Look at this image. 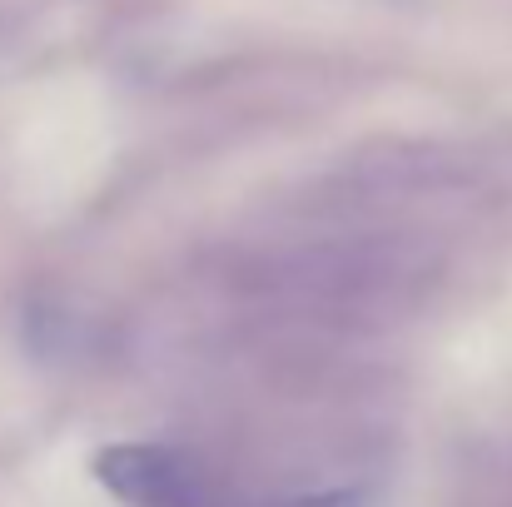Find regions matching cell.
Here are the masks:
<instances>
[{
	"instance_id": "obj_1",
	"label": "cell",
	"mask_w": 512,
	"mask_h": 507,
	"mask_svg": "<svg viewBox=\"0 0 512 507\" xmlns=\"http://www.w3.org/2000/svg\"><path fill=\"white\" fill-rule=\"evenodd\" d=\"M95 478L130 507H194V468L160 443H115L95 453Z\"/></svg>"
},
{
	"instance_id": "obj_2",
	"label": "cell",
	"mask_w": 512,
	"mask_h": 507,
	"mask_svg": "<svg viewBox=\"0 0 512 507\" xmlns=\"http://www.w3.org/2000/svg\"><path fill=\"white\" fill-rule=\"evenodd\" d=\"M279 507H358V498L353 493H314V498H294V503Z\"/></svg>"
}]
</instances>
